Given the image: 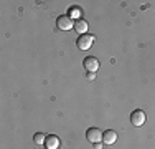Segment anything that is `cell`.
<instances>
[{
    "instance_id": "obj_1",
    "label": "cell",
    "mask_w": 155,
    "mask_h": 149,
    "mask_svg": "<svg viewBox=\"0 0 155 149\" xmlns=\"http://www.w3.org/2000/svg\"><path fill=\"white\" fill-rule=\"evenodd\" d=\"M56 27L58 30H63V32H68V30H73L74 28V22L69 15H60L56 18Z\"/></svg>"
},
{
    "instance_id": "obj_2",
    "label": "cell",
    "mask_w": 155,
    "mask_h": 149,
    "mask_svg": "<svg viewBox=\"0 0 155 149\" xmlns=\"http://www.w3.org/2000/svg\"><path fill=\"white\" fill-rule=\"evenodd\" d=\"M93 42H94V36L89 35V33H84V35H79V38L76 40V45H78L79 50L86 51V50H89V48L93 47Z\"/></svg>"
},
{
    "instance_id": "obj_3",
    "label": "cell",
    "mask_w": 155,
    "mask_h": 149,
    "mask_svg": "<svg viewBox=\"0 0 155 149\" xmlns=\"http://www.w3.org/2000/svg\"><path fill=\"white\" fill-rule=\"evenodd\" d=\"M86 139L89 141L91 144L94 143H102V131L99 128H89L86 131Z\"/></svg>"
},
{
    "instance_id": "obj_4",
    "label": "cell",
    "mask_w": 155,
    "mask_h": 149,
    "mask_svg": "<svg viewBox=\"0 0 155 149\" xmlns=\"http://www.w3.org/2000/svg\"><path fill=\"white\" fill-rule=\"evenodd\" d=\"M84 70H87V73H96L99 70V60L96 57H86L83 61Z\"/></svg>"
},
{
    "instance_id": "obj_5",
    "label": "cell",
    "mask_w": 155,
    "mask_h": 149,
    "mask_svg": "<svg viewBox=\"0 0 155 149\" xmlns=\"http://www.w3.org/2000/svg\"><path fill=\"white\" fill-rule=\"evenodd\" d=\"M130 123L134 126H143L145 124V113L142 109H134L130 114Z\"/></svg>"
},
{
    "instance_id": "obj_6",
    "label": "cell",
    "mask_w": 155,
    "mask_h": 149,
    "mask_svg": "<svg viewBox=\"0 0 155 149\" xmlns=\"http://www.w3.org/2000/svg\"><path fill=\"white\" fill-rule=\"evenodd\" d=\"M45 147L46 149H58L60 147V137H58L56 134H50V136H46Z\"/></svg>"
},
{
    "instance_id": "obj_7",
    "label": "cell",
    "mask_w": 155,
    "mask_h": 149,
    "mask_svg": "<svg viewBox=\"0 0 155 149\" xmlns=\"http://www.w3.org/2000/svg\"><path fill=\"white\" fill-rule=\"evenodd\" d=\"M102 141H104V144H114L117 141V133L112 131V129H107V131L102 133Z\"/></svg>"
},
{
    "instance_id": "obj_8",
    "label": "cell",
    "mask_w": 155,
    "mask_h": 149,
    "mask_svg": "<svg viewBox=\"0 0 155 149\" xmlns=\"http://www.w3.org/2000/svg\"><path fill=\"white\" fill-rule=\"evenodd\" d=\"M74 30L79 35H84V33H87V30H89V25H87V22L84 20V18H81V20L74 22Z\"/></svg>"
},
{
    "instance_id": "obj_9",
    "label": "cell",
    "mask_w": 155,
    "mask_h": 149,
    "mask_svg": "<svg viewBox=\"0 0 155 149\" xmlns=\"http://www.w3.org/2000/svg\"><path fill=\"white\" fill-rule=\"evenodd\" d=\"M68 15L71 18H76V20H81V9L79 7H71V9H69V12H68Z\"/></svg>"
},
{
    "instance_id": "obj_10",
    "label": "cell",
    "mask_w": 155,
    "mask_h": 149,
    "mask_svg": "<svg viewBox=\"0 0 155 149\" xmlns=\"http://www.w3.org/2000/svg\"><path fill=\"white\" fill-rule=\"evenodd\" d=\"M33 141H35L36 144H45V141H46V134H43V133H36L35 136H33Z\"/></svg>"
},
{
    "instance_id": "obj_11",
    "label": "cell",
    "mask_w": 155,
    "mask_h": 149,
    "mask_svg": "<svg viewBox=\"0 0 155 149\" xmlns=\"http://www.w3.org/2000/svg\"><path fill=\"white\" fill-rule=\"evenodd\" d=\"M93 147H94V149H102V143H94Z\"/></svg>"
},
{
    "instance_id": "obj_12",
    "label": "cell",
    "mask_w": 155,
    "mask_h": 149,
    "mask_svg": "<svg viewBox=\"0 0 155 149\" xmlns=\"http://www.w3.org/2000/svg\"><path fill=\"white\" fill-rule=\"evenodd\" d=\"M86 76H87V78H89V80H93V78H94V73H87V74H86Z\"/></svg>"
}]
</instances>
